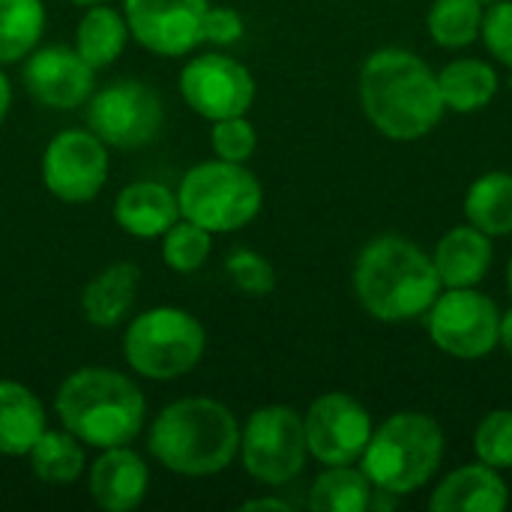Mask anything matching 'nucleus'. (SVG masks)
<instances>
[{"mask_svg": "<svg viewBox=\"0 0 512 512\" xmlns=\"http://www.w3.org/2000/svg\"><path fill=\"white\" fill-rule=\"evenodd\" d=\"M207 9V0H123L129 36L159 57H183L198 48Z\"/></svg>", "mask_w": 512, "mask_h": 512, "instance_id": "4468645a", "label": "nucleus"}, {"mask_svg": "<svg viewBox=\"0 0 512 512\" xmlns=\"http://www.w3.org/2000/svg\"><path fill=\"white\" fill-rule=\"evenodd\" d=\"M225 276L234 282V288H240L243 294H252V297H264L276 288L273 264L264 255H258L255 249H234L225 258Z\"/></svg>", "mask_w": 512, "mask_h": 512, "instance_id": "7c9ffc66", "label": "nucleus"}, {"mask_svg": "<svg viewBox=\"0 0 512 512\" xmlns=\"http://www.w3.org/2000/svg\"><path fill=\"white\" fill-rule=\"evenodd\" d=\"M180 96L210 123L240 117L255 102V78L228 54H198L180 72Z\"/></svg>", "mask_w": 512, "mask_h": 512, "instance_id": "f8f14e48", "label": "nucleus"}, {"mask_svg": "<svg viewBox=\"0 0 512 512\" xmlns=\"http://www.w3.org/2000/svg\"><path fill=\"white\" fill-rule=\"evenodd\" d=\"M507 504L510 492L501 471L483 462L456 468L435 486L429 498V507L435 512H504Z\"/></svg>", "mask_w": 512, "mask_h": 512, "instance_id": "a211bd4d", "label": "nucleus"}, {"mask_svg": "<svg viewBox=\"0 0 512 512\" xmlns=\"http://www.w3.org/2000/svg\"><path fill=\"white\" fill-rule=\"evenodd\" d=\"M138 282H141L138 264H132V261L108 264L81 291V312H84V318L93 327H99V330L117 327L126 318V312L132 309V303H135Z\"/></svg>", "mask_w": 512, "mask_h": 512, "instance_id": "aec40b11", "label": "nucleus"}, {"mask_svg": "<svg viewBox=\"0 0 512 512\" xmlns=\"http://www.w3.org/2000/svg\"><path fill=\"white\" fill-rule=\"evenodd\" d=\"M150 456L180 477L222 474L240 453V423L216 399L189 396L165 405L147 435Z\"/></svg>", "mask_w": 512, "mask_h": 512, "instance_id": "f03ea898", "label": "nucleus"}, {"mask_svg": "<svg viewBox=\"0 0 512 512\" xmlns=\"http://www.w3.org/2000/svg\"><path fill=\"white\" fill-rule=\"evenodd\" d=\"M108 180V144L90 129L57 132L42 153V183L66 204L93 201Z\"/></svg>", "mask_w": 512, "mask_h": 512, "instance_id": "9b49d317", "label": "nucleus"}, {"mask_svg": "<svg viewBox=\"0 0 512 512\" xmlns=\"http://www.w3.org/2000/svg\"><path fill=\"white\" fill-rule=\"evenodd\" d=\"M438 87L444 108L456 114H474L498 96V72L480 57H459L438 72Z\"/></svg>", "mask_w": 512, "mask_h": 512, "instance_id": "4be33fe9", "label": "nucleus"}, {"mask_svg": "<svg viewBox=\"0 0 512 512\" xmlns=\"http://www.w3.org/2000/svg\"><path fill=\"white\" fill-rule=\"evenodd\" d=\"M84 120L102 144L117 150H138L156 141V135L162 132L165 108L150 84L123 78L102 90H93Z\"/></svg>", "mask_w": 512, "mask_h": 512, "instance_id": "1a4fd4ad", "label": "nucleus"}, {"mask_svg": "<svg viewBox=\"0 0 512 512\" xmlns=\"http://www.w3.org/2000/svg\"><path fill=\"white\" fill-rule=\"evenodd\" d=\"M177 204L183 219L207 228L210 234H231L261 213L264 189L246 162L210 159L183 174Z\"/></svg>", "mask_w": 512, "mask_h": 512, "instance_id": "423d86ee", "label": "nucleus"}, {"mask_svg": "<svg viewBox=\"0 0 512 512\" xmlns=\"http://www.w3.org/2000/svg\"><path fill=\"white\" fill-rule=\"evenodd\" d=\"M210 249H213V234L183 216L162 234V261L174 273L201 270L210 258Z\"/></svg>", "mask_w": 512, "mask_h": 512, "instance_id": "c85d7f7f", "label": "nucleus"}, {"mask_svg": "<svg viewBox=\"0 0 512 512\" xmlns=\"http://www.w3.org/2000/svg\"><path fill=\"white\" fill-rule=\"evenodd\" d=\"M354 291L372 318L402 324L426 315L444 285L432 255L405 237L384 234L363 246L354 264Z\"/></svg>", "mask_w": 512, "mask_h": 512, "instance_id": "7ed1b4c3", "label": "nucleus"}, {"mask_svg": "<svg viewBox=\"0 0 512 512\" xmlns=\"http://www.w3.org/2000/svg\"><path fill=\"white\" fill-rule=\"evenodd\" d=\"M483 3H492V0H483Z\"/></svg>", "mask_w": 512, "mask_h": 512, "instance_id": "ea45409f", "label": "nucleus"}, {"mask_svg": "<svg viewBox=\"0 0 512 512\" xmlns=\"http://www.w3.org/2000/svg\"><path fill=\"white\" fill-rule=\"evenodd\" d=\"M45 429V405L39 396L18 381H0V456H27Z\"/></svg>", "mask_w": 512, "mask_h": 512, "instance_id": "412c9836", "label": "nucleus"}, {"mask_svg": "<svg viewBox=\"0 0 512 512\" xmlns=\"http://www.w3.org/2000/svg\"><path fill=\"white\" fill-rule=\"evenodd\" d=\"M507 288H510V294H512V258H510V267H507Z\"/></svg>", "mask_w": 512, "mask_h": 512, "instance_id": "58836bf2", "label": "nucleus"}, {"mask_svg": "<svg viewBox=\"0 0 512 512\" xmlns=\"http://www.w3.org/2000/svg\"><path fill=\"white\" fill-rule=\"evenodd\" d=\"M498 345L507 351V357L512 360V309L507 315H501V339H498Z\"/></svg>", "mask_w": 512, "mask_h": 512, "instance_id": "c9c22d12", "label": "nucleus"}, {"mask_svg": "<svg viewBox=\"0 0 512 512\" xmlns=\"http://www.w3.org/2000/svg\"><path fill=\"white\" fill-rule=\"evenodd\" d=\"M243 18L231 6H210L204 15V42L210 45H234L243 39Z\"/></svg>", "mask_w": 512, "mask_h": 512, "instance_id": "72a5a7b5", "label": "nucleus"}, {"mask_svg": "<svg viewBox=\"0 0 512 512\" xmlns=\"http://www.w3.org/2000/svg\"><path fill=\"white\" fill-rule=\"evenodd\" d=\"M360 105L369 123L393 141H417L444 117L438 72L414 51L378 48L360 69Z\"/></svg>", "mask_w": 512, "mask_h": 512, "instance_id": "f257e3e1", "label": "nucleus"}, {"mask_svg": "<svg viewBox=\"0 0 512 512\" xmlns=\"http://www.w3.org/2000/svg\"><path fill=\"white\" fill-rule=\"evenodd\" d=\"M129 24L123 18L120 9L114 6H102V3H93L84 18L78 21V30H75V51L93 66V69H105L111 66L126 42H129Z\"/></svg>", "mask_w": 512, "mask_h": 512, "instance_id": "5701e85b", "label": "nucleus"}, {"mask_svg": "<svg viewBox=\"0 0 512 512\" xmlns=\"http://www.w3.org/2000/svg\"><path fill=\"white\" fill-rule=\"evenodd\" d=\"M480 39L486 42L489 54L512 69V0H492L483 12Z\"/></svg>", "mask_w": 512, "mask_h": 512, "instance_id": "473e14b6", "label": "nucleus"}, {"mask_svg": "<svg viewBox=\"0 0 512 512\" xmlns=\"http://www.w3.org/2000/svg\"><path fill=\"white\" fill-rule=\"evenodd\" d=\"M309 456L321 465H354L360 462L369 438L372 417L348 393H324L303 414Z\"/></svg>", "mask_w": 512, "mask_h": 512, "instance_id": "ddd939ff", "label": "nucleus"}, {"mask_svg": "<svg viewBox=\"0 0 512 512\" xmlns=\"http://www.w3.org/2000/svg\"><path fill=\"white\" fill-rule=\"evenodd\" d=\"M21 81L33 102L54 111H72L93 96L96 69L69 45H45L27 54Z\"/></svg>", "mask_w": 512, "mask_h": 512, "instance_id": "2eb2a0df", "label": "nucleus"}, {"mask_svg": "<svg viewBox=\"0 0 512 512\" xmlns=\"http://www.w3.org/2000/svg\"><path fill=\"white\" fill-rule=\"evenodd\" d=\"M210 144L216 150V159H225V162H249L252 153H255V147H258V132L246 120V114L225 117V120H213Z\"/></svg>", "mask_w": 512, "mask_h": 512, "instance_id": "2f4dec72", "label": "nucleus"}, {"mask_svg": "<svg viewBox=\"0 0 512 512\" xmlns=\"http://www.w3.org/2000/svg\"><path fill=\"white\" fill-rule=\"evenodd\" d=\"M9 105H12V87H9V78L0 72V123H3L6 114H9Z\"/></svg>", "mask_w": 512, "mask_h": 512, "instance_id": "e433bc0d", "label": "nucleus"}, {"mask_svg": "<svg viewBox=\"0 0 512 512\" xmlns=\"http://www.w3.org/2000/svg\"><path fill=\"white\" fill-rule=\"evenodd\" d=\"M246 512L255 510H276V512H291V504L288 501H279V498H255V501H246L243 504Z\"/></svg>", "mask_w": 512, "mask_h": 512, "instance_id": "f704fd0d", "label": "nucleus"}, {"mask_svg": "<svg viewBox=\"0 0 512 512\" xmlns=\"http://www.w3.org/2000/svg\"><path fill=\"white\" fill-rule=\"evenodd\" d=\"M207 348L201 321L177 306H156L129 321L123 333V357L132 372L150 381H174L189 375Z\"/></svg>", "mask_w": 512, "mask_h": 512, "instance_id": "0eeeda50", "label": "nucleus"}, {"mask_svg": "<svg viewBox=\"0 0 512 512\" xmlns=\"http://www.w3.org/2000/svg\"><path fill=\"white\" fill-rule=\"evenodd\" d=\"M372 480L363 468L330 465L309 489V510L315 512H366L372 504Z\"/></svg>", "mask_w": 512, "mask_h": 512, "instance_id": "393cba45", "label": "nucleus"}, {"mask_svg": "<svg viewBox=\"0 0 512 512\" xmlns=\"http://www.w3.org/2000/svg\"><path fill=\"white\" fill-rule=\"evenodd\" d=\"M45 30L42 0H0V66L27 57Z\"/></svg>", "mask_w": 512, "mask_h": 512, "instance_id": "bb28decb", "label": "nucleus"}, {"mask_svg": "<svg viewBox=\"0 0 512 512\" xmlns=\"http://www.w3.org/2000/svg\"><path fill=\"white\" fill-rule=\"evenodd\" d=\"M72 3H78V6H93V3H102V0H72Z\"/></svg>", "mask_w": 512, "mask_h": 512, "instance_id": "4c0bfd02", "label": "nucleus"}, {"mask_svg": "<svg viewBox=\"0 0 512 512\" xmlns=\"http://www.w3.org/2000/svg\"><path fill=\"white\" fill-rule=\"evenodd\" d=\"M483 12V0H435L426 15L432 42L450 51L468 48L471 42L480 39Z\"/></svg>", "mask_w": 512, "mask_h": 512, "instance_id": "cd10ccee", "label": "nucleus"}, {"mask_svg": "<svg viewBox=\"0 0 512 512\" xmlns=\"http://www.w3.org/2000/svg\"><path fill=\"white\" fill-rule=\"evenodd\" d=\"M429 339L456 360H480L498 348L501 309L477 288H444L426 312Z\"/></svg>", "mask_w": 512, "mask_h": 512, "instance_id": "9d476101", "label": "nucleus"}, {"mask_svg": "<svg viewBox=\"0 0 512 512\" xmlns=\"http://www.w3.org/2000/svg\"><path fill=\"white\" fill-rule=\"evenodd\" d=\"M492 258V237L474 225L447 231L432 252V264L444 288H477L486 279Z\"/></svg>", "mask_w": 512, "mask_h": 512, "instance_id": "6ab92c4d", "label": "nucleus"}, {"mask_svg": "<svg viewBox=\"0 0 512 512\" xmlns=\"http://www.w3.org/2000/svg\"><path fill=\"white\" fill-rule=\"evenodd\" d=\"M111 216L117 228L132 237H141V240L162 237L180 219L177 192L159 180H135L117 192Z\"/></svg>", "mask_w": 512, "mask_h": 512, "instance_id": "f3484780", "label": "nucleus"}, {"mask_svg": "<svg viewBox=\"0 0 512 512\" xmlns=\"http://www.w3.org/2000/svg\"><path fill=\"white\" fill-rule=\"evenodd\" d=\"M474 453L477 462L495 468V471H510L512 468V411L498 408L486 414L474 432Z\"/></svg>", "mask_w": 512, "mask_h": 512, "instance_id": "c756f323", "label": "nucleus"}, {"mask_svg": "<svg viewBox=\"0 0 512 512\" xmlns=\"http://www.w3.org/2000/svg\"><path fill=\"white\" fill-rule=\"evenodd\" d=\"M30 459V471L36 474V480L42 483H51V486H69L75 483L81 474H84V450H81V441L60 429H45L36 444L30 447L27 453Z\"/></svg>", "mask_w": 512, "mask_h": 512, "instance_id": "a878e982", "label": "nucleus"}, {"mask_svg": "<svg viewBox=\"0 0 512 512\" xmlns=\"http://www.w3.org/2000/svg\"><path fill=\"white\" fill-rule=\"evenodd\" d=\"M444 450L447 438L435 417L402 411L372 429V438L360 456V468L375 489L402 498L414 495L438 474Z\"/></svg>", "mask_w": 512, "mask_h": 512, "instance_id": "39448f33", "label": "nucleus"}, {"mask_svg": "<svg viewBox=\"0 0 512 512\" xmlns=\"http://www.w3.org/2000/svg\"><path fill=\"white\" fill-rule=\"evenodd\" d=\"M465 216L474 228L489 237L512 234V174L489 171L468 186Z\"/></svg>", "mask_w": 512, "mask_h": 512, "instance_id": "b1692460", "label": "nucleus"}, {"mask_svg": "<svg viewBox=\"0 0 512 512\" xmlns=\"http://www.w3.org/2000/svg\"><path fill=\"white\" fill-rule=\"evenodd\" d=\"M54 411L81 444L108 450L132 444L144 429L147 402L132 378L105 366H84L63 378Z\"/></svg>", "mask_w": 512, "mask_h": 512, "instance_id": "20e7f679", "label": "nucleus"}, {"mask_svg": "<svg viewBox=\"0 0 512 512\" xmlns=\"http://www.w3.org/2000/svg\"><path fill=\"white\" fill-rule=\"evenodd\" d=\"M150 486V471L144 459L129 447H108L102 456L90 465L87 492L96 501V507L105 512L135 510Z\"/></svg>", "mask_w": 512, "mask_h": 512, "instance_id": "dca6fc26", "label": "nucleus"}, {"mask_svg": "<svg viewBox=\"0 0 512 512\" xmlns=\"http://www.w3.org/2000/svg\"><path fill=\"white\" fill-rule=\"evenodd\" d=\"M240 459L246 474L264 486L291 483L309 459L303 417L288 405H264L252 411L240 429Z\"/></svg>", "mask_w": 512, "mask_h": 512, "instance_id": "6e6552de", "label": "nucleus"}]
</instances>
